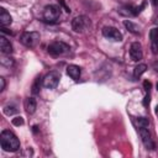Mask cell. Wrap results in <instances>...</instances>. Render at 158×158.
I'll list each match as a JSON object with an SVG mask.
<instances>
[{
  "mask_svg": "<svg viewBox=\"0 0 158 158\" xmlns=\"http://www.w3.org/2000/svg\"><path fill=\"white\" fill-rule=\"evenodd\" d=\"M137 125H138V127H148L149 120L147 117H138L137 118Z\"/></svg>",
  "mask_w": 158,
  "mask_h": 158,
  "instance_id": "d6986e66",
  "label": "cell"
},
{
  "mask_svg": "<svg viewBox=\"0 0 158 158\" xmlns=\"http://www.w3.org/2000/svg\"><path fill=\"white\" fill-rule=\"evenodd\" d=\"M41 83H43V79L41 77H37L32 84V94L36 95L40 93V88H41Z\"/></svg>",
  "mask_w": 158,
  "mask_h": 158,
  "instance_id": "e0dca14e",
  "label": "cell"
},
{
  "mask_svg": "<svg viewBox=\"0 0 158 158\" xmlns=\"http://www.w3.org/2000/svg\"><path fill=\"white\" fill-rule=\"evenodd\" d=\"M40 41V33L38 32H25L21 36V43L26 47H35Z\"/></svg>",
  "mask_w": 158,
  "mask_h": 158,
  "instance_id": "8992f818",
  "label": "cell"
},
{
  "mask_svg": "<svg viewBox=\"0 0 158 158\" xmlns=\"http://www.w3.org/2000/svg\"><path fill=\"white\" fill-rule=\"evenodd\" d=\"M138 133H139V137L144 144V147L147 149H154V142L152 139V136H151V132L146 128V127H139L138 128Z\"/></svg>",
  "mask_w": 158,
  "mask_h": 158,
  "instance_id": "ba28073f",
  "label": "cell"
},
{
  "mask_svg": "<svg viewBox=\"0 0 158 158\" xmlns=\"http://www.w3.org/2000/svg\"><path fill=\"white\" fill-rule=\"evenodd\" d=\"M153 68H154V69H156V72H158V60H157V62H154V63H153Z\"/></svg>",
  "mask_w": 158,
  "mask_h": 158,
  "instance_id": "484cf974",
  "label": "cell"
},
{
  "mask_svg": "<svg viewBox=\"0 0 158 158\" xmlns=\"http://www.w3.org/2000/svg\"><path fill=\"white\" fill-rule=\"evenodd\" d=\"M36 107H37L36 99L35 98H27L25 101V109H26L27 114H33L36 111Z\"/></svg>",
  "mask_w": 158,
  "mask_h": 158,
  "instance_id": "5bb4252c",
  "label": "cell"
},
{
  "mask_svg": "<svg viewBox=\"0 0 158 158\" xmlns=\"http://www.w3.org/2000/svg\"><path fill=\"white\" fill-rule=\"evenodd\" d=\"M0 143L1 148L6 152H16L20 148V141L19 138L9 130H5L0 135Z\"/></svg>",
  "mask_w": 158,
  "mask_h": 158,
  "instance_id": "6da1fadb",
  "label": "cell"
},
{
  "mask_svg": "<svg viewBox=\"0 0 158 158\" xmlns=\"http://www.w3.org/2000/svg\"><path fill=\"white\" fill-rule=\"evenodd\" d=\"M102 35H104L106 38L111 40V41H116V42H118V41L122 40V35H121V32H120L117 28L111 27V26H105V27L102 28Z\"/></svg>",
  "mask_w": 158,
  "mask_h": 158,
  "instance_id": "9c48e42d",
  "label": "cell"
},
{
  "mask_svg": "<svg viewBox=\"0 0 158 158\" xmlns=\"http://www.w3.org/2000/svg\"><path fill=\"white\" fill-rule=\"evenodd\" d=\"M146 6V1L142 2L141 6H133V5H125V6H121L118 9V14L120 15H123V16H128V17H132V16H137L142 9Z\"/></svg>",
  "mask_w": 158,
  "mask_h": 158,
  "instance_id": "5b68a950",
  "label": "cell"
},
{
  "mask_svg": "<svg viewBox=\"0 0 158 158\" xmlns=\"http://www.w3.org/2000/svg\"><path fill=\"white\" fill-rule=\"evenodd\" d=\"M156 86H157V90H158V83H157V85H156Z\"/></svg>",
  "mask_w": 158,
  "mask_h": 158,
  "instance_id": "83f0119b",
  "label": "cell"
},
{
  "mask_svg": "<svg viewBox=\"0 0 158 158\" xmlns=\"http://www.w3.org/2000/svg\"><path fill=\"white\" fill-rule=\"evenodd\" d=\"M12 22V19L10 16V14L5 10V9H0V25L1 27H6V26H10Z\"/></svg>",
  "mask_w": 158,
  "mask_h": 158,
  "instance_id": "8fae6325",
  "label": "cell"
},
{
  "mask_svg": "<svg viewBox=\"0 0 158 158\" xmlns=\"http://www.w3.org/2000/svg\"><path fill=\"white\" fill-rule=\"evenodd\" d=\"M152 4H153L154 6H158V0H152Z\"/></svg>",
  "mask_w": 158,
  "mask_h": 158,
  "instance_id": "4316f807",
  "label": "cell"
},
{
  "mask_svg": "<svg viewBox=\"0 0 158 158\" xmlns=\"http://www.w3.org/2000/svg\"><path fill=\"white\" fill-rule=\"evenodd\" d=\"M148 104H149V94H147L146 98H144V100H143V105L144 106H147Z\"/></svg>",
  "mask_w": 158,
  "mask_h": 158,
  "instance_id": "d4e9b609",
  "label": "cell"
},
{
  "mask_svg": "<svg viewBox=\"0 0 158 158\" xmlns=\"http://www.w3.org/2000/svg\"><path fill=\"white\" fill-rule=\"evenodd\" d=\"M59 4H60V5L63 6V7H64V10H65L67 12H70V9H69V7H68V6L65 5V2H64V0H59Z\"/></svg>",
  "mask_w": 158,
  "mask_h": 158,
  "instance_id": "603a6c76",
  "label": "cell"
},
{
  "mask_svg": "<svg viewBox=\"0 0 158 158\" xmlns=\"http://www.w3.org/2000/svg\"><path fill=\"white\" fill-rule=\"evenodd\" d=\"M149 38H151V42L153 44V49L156 52V48L158 47V27H154L149 32Z\"/></svg>",
  "mask_w": 158,
  "mask_h": 158,
  "instance_id": "9a60e30c",
  "label": "cell"
},
{
  "mask_svg": "<svg viewBox=\"0 0 158 158\" xmlns=\"http://www.w3.org/2000/svg\"><path fill=\"white\" fill-rule=\"evenodd\" d=\"M142 56H143V53H142L141 44L138 42H133L131 44V47H130V57H131V59L135 60V62H138L139 59H142Z\"/></svg>",
  "mask_w": 158,
  "mask_h": 158,
  "instance_id": "30bf717a",
  "label": "cell"
},
{
  "mask_svg": "<svg viewBox=\"0 0 158 158\" xmlns=\"http://www.w3.org/2000/svg\"><path fill=\"white\" fill-rule=\"evenodd\" d=\"M123 25H125V27L130 31V32H132V33H135V35H137L139 31H138V27L133 23V22H131L130 20H126L125 22H123Z\"/></svg>",
  "mask_w": 158,
  "mask_h": 158,
  "instance_id": "ac0fdd59",
  "label": "cell"
},
{
  "mask_svg": "<svg viewBox=\"0 0 158 158\" xmlns=\"http://www.w3.org/2000/svg\"><path fill=\"white\" fill-rule=\"evenodd\" d=\"M59 16H60V7H58L57 5H48L44 7L43 17L46 21L54 22L56 20L59 19Z\"/></svg>",
  "mask_w": 158,
  "mask_h": 158,
  "instance_id": "277c9868",
  "label": "cell"
},
{
  "mask_svg": "<svg viewBox=\"0 0 158 158\" xmlns=\"http://www.w3.org/2000/svg\"><path fill=\"white\" fill-rule=\"evenodd\" d=\"M16 112V109H15V106H5L4 107V114L5 115H12V114H15Z\"/></svg>",
  "mask_w": 158,
  "mask_h": 158,
  "instance_id": "ffe728a7",
  "label": "cell"
},
{
  "mask_svg": "<svg viewBox=\"0 0 158 158\" xmlns=\"http://www.w3.org/2000/svg\"><path fill=\"white\" fill-rule=\"evenodd\" d=\"M59 78H60V75H59L58 72H56V70L54 72H49L43 78V83L42 84L47 89H54L59 83Z\"/></svg>",
  "mask_w": 158,
  "mask_h": 158,
  "instance_id": "52a82bcc",
  "label": "cell"
},
{
  "mask_svg": "<svg viewBox=\"0 0 158 158\" xmlns=\"http://www.w3.org/2000/svg\"><path fill=\"white\" fill-rule=\"evenodd\" d=\"M80 73H81L80 68L78 65H75V64H70V65L67 67V74L74 80H78L80 78Z\"/></svg>",
  "mask_w": 158,
  "mask_h": 158,
  "instance_id": "7c38bea8",
  "label": "cell"
},
{
  "mask_svg": "<svg viewBox=\"0 0 158 158\" xmlns=\"http://www.w3.org/2000/svg\"><path fill=\"white\" fill-rule=\"evenodd\" d=\"M146 70H147V65H146V64L142 63V64L136 65L135 69H133V78H135V79H138Z\"/></svg>",
  "mask_w": 158,
  "mask_h": 158,
  "instance_id": "2e32d148",
  "label": "cell"
},
{
  "mask_svg": "<svg viewBox=\"0 0 158 158\" xmlns=\"http://www.w3.org/2000/svg\"><path fill=\"white\" fill-rule=\"evenodd\" d=\"M0 83H1V86H0V91H2L5 89V79L4 78H0Z\"/></svg>",
  "mask_w": 158,
  "mask_h": 158,
  "instance_id": "cb8c5ba5",
  "label": "cell"
},
{
  "mask_svg": "<svg viewBox=\"0 0 158 158\" xmlns=\"http://www.w3.org/2000/svg\"><path fill=\"white\" fill-rule=\"evenodd\" d=\"M12 125L14 126H21V125H23V118L21 116H17V117L12 118Z\"/></svg>",
  "mask_w": 158,
  "mask_h": 158,
  "instance_id": "44dd1931",
  "label": "cell"
},
{
  "mask_svg": "<svg viewBox=\"0 0 158 158\" xmlns=\"http://www.w3.org/2000/svg\"><path fill=\"white\" fill-rule=\"evenodd\" d=\"M89 27H90V20L86 16H77L72 20V28L78 33L84 32Z\"/></svg>",
  "mask_w": 158,
  "mask_h": 158,
  "instance_id": "7a4b0ae2",
  "label": "cell"
},
{
  "mask_svg": "<svg viewBox=\"0 0 158 158\" xmlns=\"http://www.w3.org/2000/svg\"><path fill=\"white\" fill-rule=\"evenodd\" d=\"M143 86H144L146 91H147V93H149V89H151V83H149L148 80H146V81L143 83Z\"/></svg>",
  "mask_w": 158,
  "mask_h": 158,
  "instance_id": "7402d4cb",
  "label": "cell"
},
{
  "mask_svg": "<svg viewBox=\"0 0 158 158\" xmlns=\"http://www.w3.org/2000/svg\"><path fill=\"white\" fill-rule=\"evenodd\" d=\"M47 51H48V53H49L51 56H53V57H58V56L65 54V53L69 51V46L65 44L64 42H59V41H57V42L51 43V44L48 46Z\"/></svg>",
  "mask_w": 158,
  "mask_h": 158,
  "instance_id": "3957f363",
  "label": "cell"
},
{
  "mask_svg": "<svg viewBox=\"0 0 158 158\" xmlns=\"http://www.w3.org/2000/svg\"><path fill=\"white\" fill-rule=\"evenodd\" d=\"M0 49H1V53L2 54H10L12 52V44L4 36L0 38Z\"/></svg>",
  "mask_w": 158,
  "mask_h": 158,
  "instance_id": "4fadbf2b",
  "label": "cell"
}]
</instances>
